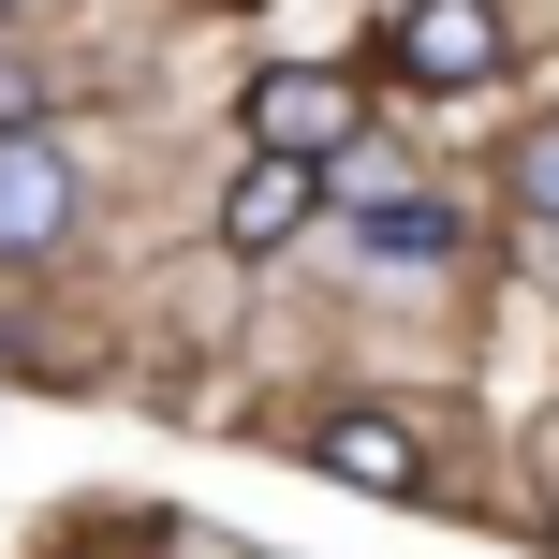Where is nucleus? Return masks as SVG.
Returning <instances> with one entry per match:
<instances>
[{
  "instance_id": "obj_3",
  "label": "nucleus",
  "mask_w": 559,
  "mask_h": 559,
  "mask_svg": "<svg viewBox=\"0 0 559 559\" xmlns=\"http://www.w3.org/2000/svg\"><path fill=\"white\" fill-rule=\"evenodd\" d=\"M309 472H338L354 501H427V486H442L397 413H324V427H309Z\"/></svg>"
},
{
  "instance_id": "obj_4",
  "label": "nucleus",
  "mask_w": 559,
  "mask_h": 559,
  "mask_svg": "<svg viewBox=\"0 0 559 559\" xmlns=\"http://www.w3.org/2000/svg\"><path fill=\"white\" fill-rule=\"evenodd\" d=\"M324 222V163H295V147H251V177L222 192V251H295V236Z\"/></svg>"
},
{
  "instance_id": "obj_5",
  "label": "nucleus",
  "mask_w": 559,
  "mask_h": 559,
  "mask_svg": "<svg viewBox=\"0 0 559 559\" xmlns=\"http://www.w3.org/2000/svg\"><path fill=\"white\" fill-rule=\"evenodd\" d=\"M251 147L354 163V88H338V74H309V59H295V74H265V88H251Z\"/></svg>"
},
{
  "instance_id": "obj_8",
  "label": "nucleus",
  "mask_w": 559,
  "mask_h": 559,
  "mask_svg": "<svg viewBox=\"0 0 559 559\" xmlns=\"http://www.w3.org/2000/svg\"><path fill=\"white\" fill-rule=\"evenodd\" d=\"M29 104H45V74H29V59H0V133H15Z\"/></svg>"
},
{
  "instance_id": "obj_1",
  "label": "nucleus",
  "mask_w": 559,
  "mask_h": 559,
  "mask_svg": "<svg viewBox=\"0 0 559 559\" xmlns=\"http://www.w3.org/2000/svg\"><path fill=\"white\" fill-rule=\"evenodd\" d=\"M74 222H88V177H74V147H45L15 118L0 133V265H45V251H74Z\"/></svg>"
},
{
  "instance_id": "obj_7",
  "label": "nucleus",
  "mask_w": 559,
  "mask_h": 559,
  "mask_svg": "<svg viewBox=\"0 0 559 559\" xmlns=\"http://www.w3.org/2000/svg\"><path fill=\"white\" fill-rule=\"evenodd\" d=\"M515 206H531V222L559 236V104L531 118V133H515Z\"/></svg>"
},
{
  "instance_id": "obj_2",
  "label": "nucleus",
  "mask_w": 559,
  "mask_h": 559,
  "mask_svg": "<svg viewBox=\"0 0 559 559\" xmlns=\"http://www.w3.org/2000/svg\"><path fill=\"white\" fill-rule=\"evenodd\" d=\"M383 59H397L413 88H486V74L515 59V29H501V0H397Z\"/></svg>"
},
{
  "instance_id": "obj_6",
  "label": "nucleus",
  "mask_w": 559,
  "mask_h": 559,
  "mask_svg": "<svg viewBox=\"0 0 559 559\" xmlns=\"http://www.w3.org/2000/svg\"><path fill=\"white\" fill-rule=\"evenodd\" d=\"M354 236H368V265H456V206L442 192H397V177L354 206Z\"/></svg>"
}]
</instances>
